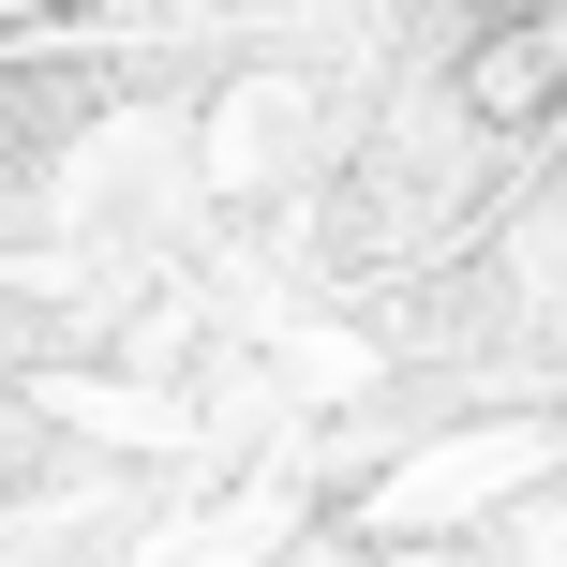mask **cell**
I'll use <instances>...</instances> for the list:
<instances>
[{
	"label": "cell",
	"instance_id": "1",
	"mask_svg": "<svg viewBox=\"0 0 567 567\" xmlns=\"http://www.w3.org/2000/svg\"><path fill=\"white\" fill-rule=\"evenodd\" d=\"M463 120L478 135H523V120H553L567 105V16H493L478 45H463Z\"/></svg>",
	"mask_w": 567,
	"mask_h": 567
}]
</instances>
